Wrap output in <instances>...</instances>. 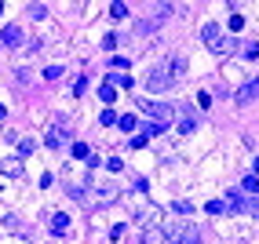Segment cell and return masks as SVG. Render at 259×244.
Listing matches in <instances>:
<instances>
[{
    "label": "cell",
    "instance_id": "obj_1",
    "mask_svg": "<svg viewBox=\"0 0 259 244\" xmlns=\"http://www.w3.org/2000/svg\"><path fill=\"white\" fill-rule=\"evenodd\" d=\"M186 70H190L186 55L172 51V55H164L161 62H153V66H150V73H146V88H150L153 95H161V91H172L175 84L186 77Z\"/></svg>",
    "mask_w": 259,
    "mask_h": 244
},
{
    "label": "cell",
    "instance_id": "obj_2",
    "mask_svg": "<svg viewBox=\"0 0 259 244\" xmlns=\"http://www.w3.org/2000/svg\"><path fill=\"white\" fill-rule=\"evenodd\" d=\"M201 40L208 44V51H216V55H226V51H234V40L219 30V22H205V30H201Z\"/></svg>",
    "mask_w": 259,
    "mask_h": 244
},
{
    "label": "cell",
    "instance_id": "obj_3",
    "mask_svg": "<svg viewBox=\"0 0 259 244\" xmlns=\"http://www.w3.org/2000/svg\"><path fill=\"white\" fill-rule=\"evenodd\" d=\"M143 109H150V117H153L157 128H168L175 120V106H168V102H143Z\"/></svg>",
    "mask_w": 259,
    "mask_h": 244
},
{
    "label": "cell",
    "instance_id": "obj_4",
    "mask_svg": "<svg viewBox=\"0 0 259 244\" xmlns=\"http://www.w3.org/2000/svg\"><path fill=\"white\" fill-rule=\"evenodd\" d=\"M0 40H4V48H18V44H22V30H18V26H7V30L0 33Z\"/></svg>",
    "mask_w": 259,
    "mask_h": 244
},
{
    "label": "cell",
    "instance_id": "obj_5",
    "mask_svg": "<svg viewBox=\"0 0 259 244\" xmlns=\"http://www.w3.org/2000/svg\"><path fill=\"white\" fill-rule=\"evenodd\" d=\"M70 230V215L66 211H59V215H51V233L55 237H62V233Z\"/></svg>",
    "mask_w": 259,
    "mask_h": 244
},
{
    "label": "cell",
    "instance_id": "obj_6",
    "mask_svg": "<svg viewBox=\"0 0 259 244\" xmlns=\"http://www.w3.org/2000/svg\"><path fill=\"white\" fill-rule=\"evenodd\" d=\"M0 172L18 179V175H22V161H18V157H4V161H0Z\"/></svg>",
    "mask_w": 259,
    "mask_h": 244
},
{
    "label": "cell",
    "instance_id": "obj_7",
    "mask_svg": "<svg viewBox=\"0 0 259 244\" xmlns=\"http://www.w3.org/2000/svg\"><path fill=\"white\" fill-rule=\"evenodd\" d=\"M44 146H51V149H59V146H66V135H62L59 128H51L48 135H44Z\"/></svg>",
    "mask_w": 259,
    "mask_h": 244
},
{
    "label": "cell",
    "instance_id": "obj_8",
    "mask_svg": "<svg viewBox=\"0 0 259 244\" xmlns=\"http://www.w3.org/2000/svg\"><path fill=\"white\" fill-rule=\"evenodd\" d=\"M256 95H259V80H252V84H245V88L237 91V102H241V106H245V102H248V99H256Z\"/></svg>",
    "mask_w": 259,
    "mask_h": 244
},
{
    "label": "cell",
    "instance_id": "obj_9",
    "mask_svg": "<svg viewBox=\"0 0 259 244\" xmlns=\"http://www.w3.org/2000/svg\"><path fill=\"white\" fill-rule=\"evenodd\" d=\"M106 84H110V88H132V77H128V73H113V77H106Z\"/></svg>",
    "mask_w": 259,
    "mask_h": 244
},
{
    "label": "cell",
    "instance_id": "obj_10",
    "mask_svg": "<svg viewBox=\"0 0 259 244\" xmlns=\"http://www.w3.org/2000/svg\"><path fill=\"white\" fill-rule=\"evenodd\" d=\"M179 244H201L197 230H193V226H186V230H183V237H179Z\"/></svg>",
    "mask_w": 259,
    "mask_h": 244
},
{
    "label": "cell",
    "instance_id": "obj_11",
    "mask_svg": "<svg viewBox=\"0 0 259 244\" xmlns=\"http://www.w3.org/2000/svg\"><path fill=\"white\" fill-rule=\"evenodd\" d=\"M99 99H103L106 106H110V102L117 99V88H110V84H103V88H99Z\"/></svg>",
    "mask_w": 259,
    "mask_h": 244
},
{
    "label": "cell",
    "instance_id": "obj_12",
    "mask_svg": "<svg viewBox=\"0 0 259 244\" xmlns=\"http://www.w3.org/2000/svg\"><path fill=\"white\" fill-rule=\"evenodd\" d=\"M205 211H208V215H223V211H226V201H208Z\"/></svg>",
    "mask_w": 259,
    "mask_h": 244
},
{
    "label": "cell",
    "instance_id": "obj_13",
    "mask_svg": "<svg viewBox=\"0 0 259 244\" xmlns=\"http://www.w3.org/2000/svg\"><path fill=\"white\" fill-rule=\"evenodd\" d=\"M110 15H113V18H128V4H121V0L110 4Z\"/></svg>",
    "mask_w": 259,
    "mask_h": 244
},
{
    "label": "cell",
    "instance_id": "obj_14",
    "mask_svg": "<svg viewBox=\"0 0 259 244\" xmlns=\"http://www.w3.org/2000/svg\"><path fill=\"white\" fill-rule=\"evenodd\" d=\"M117 124H121L124 131H135V128H139V120H135L132 113H128V117H117Z\"/></svg>",
    "mask_w": 259,
    "mask_h": 244
},
{
    "label": "cell",
    "instance_id": "obj_15",
    "mask_svg": "<svg viewBox=\"0 0 259 244\" xmlns=\"http://www.w3.org/2000/svg\"><path fill=\"white\" fill-rule=\"evenodd\" d=\"M241 55H245V59H259V44H256V40H248L245 48H241Z\"/></svg>",
    "mask_w": 259,
    "mask_h": 244
},
{
    "label": "cell",
    "instance_id": "obj_16",
    "mask_svg": "<svg viewBox=\"0 0 259 244\" xmlns=\"http://www.w3.org/2000/svg\"><path fill=\"white\" fill-rule=\"evenodd\" d=\"M245 193L259 197V179H256V175H248V179H245Z\"/></svg>",
    "mask_w": 259,
    "mask_h": 244
},
{
    "label": "cell",
    "instance_id": "obj_17",
    "mask_svg": "<svg viewBox=\"0 0 259 244\" xmlns=\"http://www.w3.org/2000/svg\"><path fill=\"white\" fill-rule=\"evenodd\" d=\"M193 128H197V120H193V117H183V120H179V131H183V135H190Z\"/></svg>",
    "mask_w": 259,
    "mask_h": 244
},
{
    "label": "cell",
    "instance_id": "obj_18",
    "mask_svg": "<svg viewBox=\"0 0 259 244\" xmlns=\"http://www.w3.org/2000/svg\"><path fill=\"white\" fill-rule=\"evenodd\" d=\"M99 120H103V128H110V124H117V113H113V109H103Z\"/></svg>",
    "mask_w": 259,
    "mask_h": 244
},
{
    "label": "cell",
    "instance_id": "obj_19",
    "mask_svg": "<svg viewBox=\"0 0 259 244\" xmlns=\"http://www.w3.org/2000/svg\"><path fill=\"white\" fill-rule=\"evenodd\" d=\"M245 211H252V215H259V197H245Z\"/></svg>",
    "mask_w": 259,
    "mask_h": 244
},
{
    "label": "cell",
    "instance_id": "obj_20",
    "mask_svg": "<svg viewBox=\"0 0 259 244\" xmlns=\"http://www.w3.org/2000/svg\"><path fill=\"white\" fill-rule=\"evenodd\" d=\"M175 211H179V215H193V204H186V201H175Z\"/></svg>",
    "mask_w": 259,
    "mask_h": 244
},
{
    "label": "cell",
    "instance_id": "obj_21",
    "mask_svg": "<svg viewBox=\"0 0 259 244\" xmlns=\"http://www.w3.org/2000/svg\"><path fill=\"white\" fill-rule=\"evenodd\" d=\"M44 77H48V80H55V77H62V66H48V70H44Z\"/></svg>",
    "mask_w": 259,
    "mask_h": 244
},
{
    "label": "cell",
    "instance_id": "obj_22",
    "mask_svg": "<svg viewBox=\"0 0 259 244\" xmlns=\"http://www.w3.org/2000/svg\"><path fill=\"white\" fill-rule=\"evenodd\" d=\"M30 11H33V18H48V7H44V4H33Z\"/></svg>",
    "mask_w": 259,
    "mask_h": 244
},
{
    "label": "cell",
    "instance_id": "obj_23",
    "mask_svg": "<svg viewBox=\"0 0 259 244\" xmlns=\"http://www.w3.org/2000/svg\"><path fill=\"white\" fill-rule=\"evenodd\" d=\"M18 149H22V153H33L37 142H33V139H22V142H18Z\"/></svg>",
    "mask_w": 259,
    "mask_h": 244
},
{
    "label": "cell",
    "instance_id": "obj_24",
    "mask_svg": "<svg viewBox=\"0 0 259 244\" xmlns=\"http://www.w3.org/2000/svg\"><path fill=\"white\" fill-rule=\"evenodd\" d=\"M230 30H234V33H237V30H245V18H241V15H234V18H230Z\"/></svg>",
    "mask_w": 259,
    "mask_h": 244
},
{
    "label": "cell",
    "instance_id": "obj_25",
    "mask_svg": "<svg viewBox=\"0 0 259 244\" xmlns=\"http://www.w3.org/2000/svg\"><path fill=\"white\" fill-rule=\"evenodd\" d=\"M73 157H88V146L84 142H73Z\"/></svg>",
    "mask_w": 259,
    "mask_h": 244
},
{
    "label": "cell",
    "instance_id": "obj_26",
    "mask_svg": "<svg viewBox=\"0 0 259 244\" xmlns=\"http://www.w3.org/2000/svg\"><path fill=\"white\" fill-rule=\"evenodd\" d=\"M197 106H205V109L212 106V95H208V91H201V95H197Z\"/></svg>",
    "mask_w": 259,
    "mask_h": 244
},
{
    "label": "cell",
    "instance_id": "obj_27",
    "mask_svg": "<svg viewBox=\"0 0 259 244\" xmlns=\"http://www.w3.org/2000/svg\"><path fill=\"white\" fill-rule=\"evenodd\" d=\"M7 117V106H4V102H0V120H4Z\"/></svg>",
    "mask_w": 259,
    "mask_h": 244
},
{
    "label": "cell",
    "instance_id": "obj_28",
    "mask_svg": "<svg viewBox=\"0 0 259 244\" xmlns=\"http://www.w3.org/2000/svg\"><path fill=\"white\" fill-rule=\"evenodd\" d=\"M252 172H256V175H259V157H256V164H252Z\"/></svg>",
    "mask_w": 259,
    "mask_h": 244
},
{
    "label": "cell",
    "instance_id": "obj_29",
    "mask_svg": "<svg viewBox=\"0 0 259 244\" xmlns=\"http://www.w3.org/2000/svg\"><path fill=\"white\" fill-rule=\"evenodd\" d=\"M0 15H4V0H0Z\"/></svg>",
    "mask_w": 259,
    "mask_h": 244
}]
</instances>
